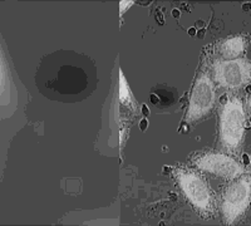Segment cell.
Returning a JSON list of instances; mask_svg holds the SVG:
<instances>
[{
	"label": "cell",
	"instance_id": "6da1fadb",
	"mask_svg": "<svg viewBox=\"0 0 251 226\" xmlns=\"http://www.w3.org/2000/svg\"><path fill=\"white\" fill-rule=\"evenodd\" d=\"M97 67L88 55L73 50H57L44 55L35 73V84L45 98L77 103L95 91Z\"/></svg>",
	"mask_w": 251,
	"mask_h": 226
},
{
	"label": "cell",
	"instance_id": "7a4b0ae2",
	"mask_svg": "<svg viewBox=\"0 0 251 226\" xmlns=\"http://www.w3.org/2000/svg\"><path fill=\"white\" fill-rule=\"evenodd\" d=\"M176 180L193 207L202 214H212L213 200L206 181L200 175L191 171L177 170Z\"/></svg>",
	"mask_w": 251,
	"mask_h": 226
},
{
	"label": "cell",
	"instance_id": "3957f363",
	"mask_svg": "<svg viewBox=\"0 0 251 226\" xmlns=\"http://www.w3.org/2000/svg\"><path fill=\"white\" fill-rule=\"evenodd\" d=\"M245 130V113L242 102L231 99L225 104L221 114V141L228 149H235L242 141Z\"/></svg>",
	"mask_w": 251,
	"mask_h": 226
},
{
	"label": "cell",
	"instance_id": "277c9868",
	"mask_svg": "<svg viewBox=\"0 0 251 226\" xmlns=\"http://www.w3.org/2000/svg\"><path fill=\"white\" fill-rule=\"evenodd\" d=\"M215 103V91L211 79L206 74H202L195 83L191 93L190 106L187 111V121L196 122L204 118L211 112Z\"/></svg>",
	"mask_w": 251,
	"mask_h": 226
},
{
	"label": "cell",
	"instance_id": "5b68a950",
	"mask_svg": "<svg viewBox=\"0 0 251 226\" xmlns=\"http://www.w3.org/2000/svg\"><path fill=\"white\" fill-rule=\"evenodd\" d=\"M250 200V183L241 180L230 185L222 196V214L225 222L231 225L245 212Z\"/></svg>",
	"mask_w": 251,
	"mask_h": 226
},
{
	"label": "cell",
	"instance_id": "8992f818",
	"mask_svg": "<svg viewBox=\"0 0 251 226\" xmlns=\"http://www.w3.org/2000/svg\"><path fill=\"white\" fill-rule=\"evenodd\" d=\"M213 72L218 84L226 88H237L250 79V65L244 59L217 62Z\"/></svg>",
	"mask_w": 251,
	"mask_h": 226
},
{
	"label": "cell",
	"instance_id": "52a82bcc",
	"mask_svg": "<svg viewBox=\"0 0 251 226\" xmlns=\"http://www.w3.org/2000/svg\"><path fill=\"white\" fill-rule=\"evenodd\" d=\"M202 171L210 172L223 178H234L242 172V168L235 159L221 153H206L195 161Z\"/></svg>",
	"mask_w": 251,
	"mask_h": 226
},
{
	"label": "cell",
	"instance_id": "ba28073f",
	"mask_svg": "<svg viewBox=\"0 0 251 226\" xmlns=\"http://www.w3.org/2000/svg\"><path fill=\"white\" fill-rule=\"evenodd\" d=\"M149 101L156 109L161 112H173L178 103V92L176 88L166 86V84H157L151 89Z\"/></svg>",
	"mask_w": 251,
	"mask_h": 226
},
{
	"label": "cell",
	"instance_id": "9c48e42d",
	"mask_svg": "<svg viewBox=\"0 0 251 226\" xmlns=\"http://www.w3.org/2000/svg\"><path fill=\"white\" fill-rule=\"evenodd\" d=\"M244 38L242 37H234L222 44L221 53L225 58H235L244 50Z\"/></svg>",
	"mask_w": 251,
	"mask_h": 226
},
{
	"label": "cell",
	"instance_id": "30bf717a",
	"mask_svg": "<svg viewBox=\"0 0 251 226\" xmlns=\"http://www.w3.org/2000/svg\"><path fill=\"white\" fill-rule=\"evenodd\" d=\"M139 128H141V131H144L147 128V119H142L139 123Z\"/></svg>",
	"mask_w": 251,
	"mask_h": 226
},
{
	"label": "cell",
	"instance_id": "8fae6325",
	"mask_svg": "<svg viewBox=\"0 0 251 226\" xmlns=\"http://www.w3.org/2000/svg\"><path fill=\"white\" fill-rule=\"evenodd\" d=\"M242 10L244 11H250L251 10V3H245L242 5Z\"/></svg>",
	"mask_w": 251,
	"mask_h": 226
},
{
	"label": "cell",
	"instance_id": "7c38bea8",
	"mask_svg": "<svg viewBox=\"0 0 251 226\" xmlns=\"http://www.w3.org/2000/svg\"><path fill=\"white\" fill-rule=\"evenodd\" d=\"M242 159H244V163H245V165H249V163H251V161H250V158H249L247 154H242Z\"/></svg>",
	"mask_w": 251,
	"mask_h": 226
},
{
	"label": "cell",
	"instance_id": "4fadbf2b",
	"mask_svg": "<svg viewBox=\"0 0 251 226\" xmlns=\"http://www.w3.org/2000/svg\"><path fill=\"white\" fill-rule=\"evenodd\" d=\"M142 111H143V114H146V116L148 114V108H147V106H146V104H143V106H142Z\"/></svg>",
	"mask_w": 251,
	"mask_h": 226
},
{
	"label": "cell",
	"instance_id": "5bb4252c",
	"mask_svg": "<svg viewBox=\"0 0 251 226\" xmlns=\"http://www.w3.org/2000/svg\"><path fill=\"white\" fill-rule=\"evenodd\" d=\"M204 35H205V29H201L200 32H199V34H197V37H199V38H204Z\"/></svg>",
	"mask_w": 251,
	"mask_h": 226
},
{
	"label": "cell",
	"instance_id": "9a60e30c",
	"mask_svg": "<svg viewBox=\"0 0 251 226\" xmlns=\"http://www.w3.org/2000/svg\"><path fill=\"white\" fill-rule=\"evenodd\" d=\"M188 34H190V35H195L196 34V29L195 28H190V29H188Z\"/></svg>",
	"mask_w": 251,
	"mask_h": 226
},
{
	"label": "cell",
	"instance_id": "2e32d148",
	"mask_svg": "<svg viewBox=\"0 0 251 226\" xmlns=\"http://www.w3.org/2000/svg\"><path fill=\"white\" fill-rule=\"evenodd\" d=\"M172 15H173L175 18H178V16H180V11L177 10V9H175V10L172 11Z\"/></svg>",
	"mask_w": 251,
	"mask_h": 226
},
{
	"label": "cell",
	"instance_id": "e0dca14e",
	"mask_svg": "<svg viewBox=\"0 0 251 226\" xmlns=\"http://www.w3.org/2000/svg\"><path fill=\"white\" fill-rule=\"evenodd\" d=\"M226 99H227V97H226V96H222L221 99H220V102H221V103H223V104H226V103H227Z\"/></svg>",
	"mask_w": 251,
	"mask_h": 226
},
{
	"label": "cell",
	"instance_id": "ac0fdd59",
	"mask_svg": "<svg viewBox=\"0 0 251 226\" xmlns=\"http://www.w3.org/2000/svg\"><path fill=\"white\" fill-rule=\"evenodd\" d=\"M246 92H247V93H251V84H249V86L246 87Z\"/></svg>",
	"mask_w": 251,
	"mask_h": 226
},
{
	"label": "cell",
	"instance_id": "d6986e66",
	"mask_svg": "<svg viewBox=\"0 0 251 226\" xmlns=\"http://www.w3.org/2000/svg\"><path fill=\"white\" fill-rule=\"evenodd\" d=\"M197 25H199V26H202V25H204V21H199V23H197Z\"/></svg>",
	"mask_w": 251,
	"mask_h": 226
},
{
	"label": "cell",
	"instance_id": "ffe728a7",
	"mask_svg": "<svg viewBox=\"0 0 251 226\" xmlns=\"http://www.w3.org/2000/svg\"><path fill=\"white\" fill-rule=\"evenodd\" d=\"M249 104H250V108H251V96H250V98H249Z\"/></svg>",
	"mask_w": 251,
	"mask_h": 226
},
{
	"label": "cell",
	"instance_id": "44dd1931",
	"mask_svg": "<svg viewBox=\"0 0 251 226\" xmlns=\"http://www.w3.org/2000/svg\"><path fill=\"white\" fill-rule=\"evenodd\" d=\"M250 161H251V158H250Z\"/></svg>",
	"mask_w": 251,
	"mask_h": 226
}]
</instances>
